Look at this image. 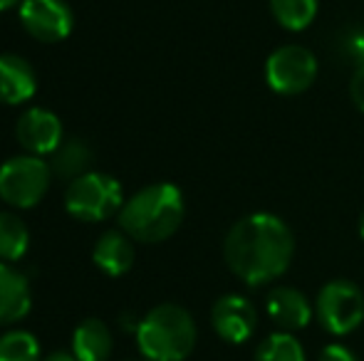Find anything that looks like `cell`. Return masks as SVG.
Returning <instances> with one entry per match:
<instances>
[{
	"mask_svg": "<svg viewBox=\"0 0 364 361\" xmlns=\"http://www.w3.org/2000/svg\"><path fill=\"white\" fill-rule=\"evenodd\" d=\"M77 361H107L112 354V334L102 319H85L73 334Z\"/></svg>",
	"mask_w": 364,
	"mask_h": 361,
	"instance_id": "cell-15",
	"label": "cell"
},
{
	"mask_svg": "<svg viewBox=\"0 0 364 361\" xmlns=\"http://www.w3.org/2000/svg\"><path fill=\"white\" fill-rule=\"evenodd\" d=\"M320 324L335 337L352 334L364 319V294L350 279H332L320 289L315 302Z\"/></svg>",
	"mask_w": 364,
	"mask_h": 361,
	"instance_id": "cell-6",
	"label": "cell"
},
{
	"mask_svg": "<svg viewBox=\"0 0 364 361\" xmlns=\"http://www.w3.org/2000/svg\"><path fill=\"white\" fill-rule=\"evenodd\" d=\"M295 238L290 228L270 213H250L240 218L223 240L225 265L245 284L273 282L292 262Z\"/></svg>",
	"mask_w": 364,
	"mask_h": 361,
	"instance_id": "cell-1",
	"label": "cell"
},
{
	"mask_svg": "<svg viewBox=\"0 0 364 361\" xmlns=\"http://www.w3.org/2000/svg\"><path fill=\"white\" fill-rule=\"evenodd\" d=\"M265 79L283 96L302 94L317 79V57L302 45H283L265 62Z\"/></svg>",
	"mask_w": 364,
	"mask_h": 361,
	"instance_id": "cell-7",
	"label": "cell"
},
{
	"mask_svg": "<svg viewBox=\"0 0 364 361\" xmlns=\"http://www.w3.org/2000/svg\"><path fill=\"white\" fill-rule=\"evenodd\" d=\"M270 13L280 28L300 33L315 20L317 0H270Z\"/></svg>",
	"mask_w": 364,
	"mask_h": 361,
	"instance_id": "cell-17",
	"label": "cell"
},
{
	"mask_svg": "<svg viewBox=\"0 0 364 361\" xmlns=\"http://www.w3.org/2000/svg\"><path fill=\"white\" fill-rule=\"evenodd\" d=\"M53 169L40 156H15L0 166V198L15 208H33L50 188Z\"/></svg>",
	"mask_w": 364,
	"mask_h": 361,
	"instance_id": "cell-5",
	"label": "cell"
},
{
	"mask_svg": "<svg viewBox=\"0 0 364 361\" xmlns=\"http://www.w3.org/2000/svg\"><path fill=\"white\" fill-rule=\"evenodd\" d=\"M360 235H362V240H364V213H362V218H360Z\"/></svg>",
	"mask_w": 364,
	"mask_h": 361,
	"instance_id": "cell-25",
	"label": "cell"
},
{
	"mask_svg": "<svg viewBox=\"0 0 364 361\" xmlns=\"http://www.w3.org/2000/svg\"><path fill=\"white\" fill-rule=\"evenodd\" d=\"M20 23L40 43H60L73 30V13L63 0H23Z\"/></svg>",
	"mask_w": 364,
	"mask_h": 361,
	"instance_id": "cell-8",
	"label": "cell"
},
{
	"mask_svg": "<svg viewBox=\"0 0 364 361\" xmlns=\"http://www.w3.org/2000/svg\"><path fill=\"white\" fill-rule=\"evenodd\" d=\"M92 260L105 274H124L134 265V245H132V238L127 233L109 231L100 238V243L95 245L92 252Z\"/></svg>",
	"mask_w": 364,
	"mask_h": 361,
	"instance_id": "cell-14",
	"label": "cell"
},
{
	"mask_svg": "<svg viewBox=\"0 0 364 361\" xmlns=\"http://www.w3.org/2000/svg\"><path fill=\"white\" fill-rule=\"evenodd\" d=\"M350 96H352V104L364 114V62L355 67V74L350 79Z\"/></svg>",
	"mask_w": 364,
	"mask_h": 361,
	"instance_id": "cell-21",
	"label": "cell"
},
{
	"mask_svg": "<svg viewBox=\"0 0 364 361\" xmlns=\"http://www.w3.org/2000/svg\"><path fill=\"white\" fill-rule=\"evenodd\" d=\"M211 324L216 334L228 344H243L258 327V312L240 294H225L211 309Z\"/></svg>",
	"mask_w": 364,
	"mask_h": 361,
	"instance_id": "cell-9",
	"label": "cell"
},
{
	"mask_svg": "<svg viewBox=\"0 0 364 361\" xmlns=\"http://www.w3.org/2000/svg\"><path fill=\"white\" fill-rule=\"evenodd\" d=\"M38 89V77L20 55H0V101L23 104Z\"/></svg>",
	"mask_w": 364,
	"mask_h": 361,
	"instance_id": "cell-12",
	"label": "cell"
},
{
	"mask_svg": "<svg viewBox=\"0 0 364 361\" xmlns=\"http://www.w3.org/2000/svg\"><path fill=\"white\" fill-rule=\"evenodd\" d=\"M255 361H305V349L292 334H270L255 352Z\"/></svg>",
	"mask_w": 364,
	"mask_h": 361,
	"instance_id": "cell-19",
	"label": "cell"
},
{
	"mask_svg": "<svg viewBox=\"0 0 364 361\" xmlns=\"http://www.w3.org/2000/svg\"><path fill=\"white\" fill-rule=\"evenodd\" d=\"M0 361H40V344L30 332L15 329L0 337Z\"/></svg>",
	"mask_w": 364,
	"mask_h": 361,
	"instance_id": "cell-20",
	"label": "cell"
},
{
	"mask_svg": "<svg viewBox=\"0 0 364 361\" xmlns=\"http://www.w3.org/2000/svg\"><path fill=\"white\" fill-rule=\"evenodd\" d=\"M30 284L18 270L0 262V324H13L30 312Z\"/></svg>",
	"mask_w": 364,
	"mask_h": 361,
	"instance_id": "cell-13",
	"label": "cell"
},
{
	"mask_svg": "<svg viewBox=\"0 0 364 361\" xmlns=\"http://www.w3.org/2000/svg\"><path fill=\"white\" fill-rule=\"evenodd\" d=\"M15 136L20 146L30 151L33 156L55 154L58 146L63 144V124L48 109H28L15 124Z\"/></svg>",
	"mask_w": 364,
	"mask_h": 361,
	"instance_id": "cell-10",
	"label": "cell"
},
{
	"mask_svg": "<svg viewBox=\"0 0 364 361\" xmlns=\"http://www.w3.org/2000/svg\"><path fill=\"white\" fill-rule=\"evenodd\" d=\"M183 221V196L171 183L141 188L119 211V226L132 240L161 243L178 231Z\"/></svg>",
	"mask_w": 364,
	"mask_h": 361,
	"instance_id": "cell-2",
	"label": "cell"
},
{
	"mask_svg": "<svg viewBox=\"0 0 364 361\" xmlns=\"http://www.w3.org/2000/svg\"><path fill=\"white\" fill-rule=\"evenodd\" d=\"M15 3H20V0H0V13H3V10H8V8H13Z\"/></svg>",
	"mask_w": 364,
	"mask_h": 361,
	"instance_id": "cell-24",
	"label": "cell"
},
{
	"mask_svg": "<svg viewBox=\"0 0 364 361\" xmlns=\"http://www.w3.org/2000/svg\"><path fill=\"white\" fill-rule=\"evenodd\" d=\"M136 344L149 361H183L196 347V324L178 304H159L136 324Z\"/></svg>",
	"mask_w": 364,
	"mask_h": 361,
	"instance_id": "cell-3",
	"label": "cell"
},
{
	"mask_svg": "<svg viewBox=\"0 0 364 361\" xmlns=\"http://www.w3.org/2000/svg\"><path fill=\"white\" fill-rule=\"evenodd\" d=\"M45 361H77V359H75V354H65V352H60V354H53V357H48Z\"/></svg>",
	"mask_w": 364,
	"mask_h": 361,
	"instance_id": "cell-23",
	"label": "cell"
},
{
	"mask_svg": "<svg viewBox=\"0 0 364 361\" xmlns=\"http://www.w3.org/2000/svg\"><path fill=\"white\" fill-rule=\"evenodd\" d=\"M320 361H357V357L342 344H327L320 354Z\"/></svg>",
	"mask_w": 364,
	"mask_h": 361,
	"instance_id": "cell-22",
	"label": "cell"
},
{
	"mask_svg": "<svg viewBox=\"0 0 364 361\" xmlns=\"http://www.w3.org/2000/svg\"><path fill=\"white\" fill-rule=\"evenodd\" d=\"M122 206H124V193L119 181L97 171L75 179L65 196V208L70 216L87 223L107 221L117 211H122Z\"/></svg>",
	"mask_w": 364,
	"mask_h": 361,
	"instance_id": "cell-4",
	"label": "cell"
},
{
	"mask_svg": "<svg viewBox=\"0 0 364 361\" xmlns=\"http://www.w3.org/2000/svg\"><path fill=\"white\" fill-rule=\"evenodd\" d=\"M28 226L18 216H13V213H0V260H20L28 252Z\"/></svg>",
	"mask_w": 364,
	"mask_h": 361,
	"instance_id": "cell-18",
	"label": "cell"
},
{
	"mask_svg": "<svg viewBox=\"0 0 364 361\" xmlns=\"http://www.w3.org/2000/svg\"><path fill=\"white\" fill-rule=\"evenodd\" d=\"M90 159H92L90 146L80 139H73V141H68V144L58 146V151L53 154L50 169H53L55 176H60V179H65V181L80 179V176H85L87 166H90Z\"/></svg>",
	"mask_w": 364,
	"mask_h": 361,
	"instance_id": "cell-16",
	"label": "cell"
},
{
	"mask_svg": "<svg viewBox=\"0 0 364 361\" xmlns=\"http://www.w3.org/2000/svg\"><path fill=\"white\" fill-rule=\"evenodd\" d=\"M268 317L273 319L275 327H280L283 332H297V329H305L312 319L315 309L310 307L307 297L295 287H278L268 294Z\"/></svg>",
	"mask_w": 364,
	"mask_h": 361,
	"instance_id": "cell-11",
	"label": "cell"
}]
</instances>
